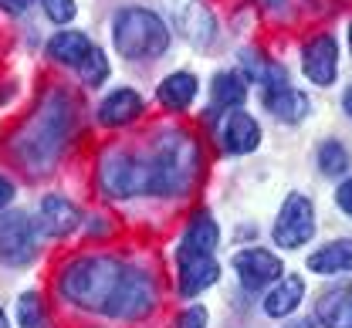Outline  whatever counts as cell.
<instances>
[{
  "mask_svg": "<svg viewBox=\"0 0 352 328\" xmlns=\"http://www.w3.org/2000/svg\"><path fill=\"white\" fill-rule=\"evenodd\" d=\"M17 325L21 328H47V312H44L41 294L28 291L17 301Z\"/></svg>",
  "mask_w": 352,
  "mask_h": 328,
  "instance_id": "cell-26",
  "label": "cell"
},
{
  "mask_svg": "<svg viewBox=\"0 0 352 328\" xmlns=\"http://www.w3.org/2000/svg\"><path fill=\"white\" fill-rule=\"evenodd\" d=\"M91 47L95 45L88 41V34H82V31H58V34L47 41V58L58 61V65H72V68H78V65L88 58Z\"/></svg>",
  "mask_w": 352,
  "mask_h": 328,
  "instance_id": "cell-22",
  "label": "cell"
},
{
  "mask_svg": "<svg viewBox=\"0 0 352 328\" xmlns=\"http://www.w3.org/2000/svg\"><path fill=\"white\" fill-rule=\"evenodd\" d=\"M349 51H352V24H349Z\"/></svg>",
  "mask_w": 352,
  "mask_h": 328,
  "instance_id": "cell-36",
  "label": "cell"
},
{
  "mask_svg": "<svg viewBox=\"0 0 352 328\" xmlns=\"http://www.w3.org/2000/svg\"><path fill=\"white\" fill-rule=\"evenodd\" d=\"M31 257H34V224L28 220V213L21 210L0 213V261L21 268Z\"/></svg>",
  "mask_w": 352,
  "mask_h": 328,
  "instance_id": "cell-8",
  "label": "cell"
},
{
  "mask_svg": "<svg viewBox=\"0 0 352 328\" xmlns=\"http://www.w3.org/2000/svg\"><path fill=\"white\" fill-rule=\"evenodd\" d=\"M176 328H207V308H200V305L186 308V312L179 315Z\"/></svg>",
  "mask_w": 352,
  "mask_h": 328,
  "instance_id": "cell-29",
  "label": "cell"
},
{
  "mask_svg": "<svg viewBox=\"0 0 352 328\" xmlns=\"http://www.w3.org/2000/svg\"><path fill=\"white\" fill-rule=\"evenodd\" d=\"M230 264H234L237 278H241V284H244V291H261V288L274 284L281 274H285L281 257H274L271 250H261V247L237 250Z\"/></svg>",
  "mask_w": 352,
  "mask_h": 328,
  "instance_id": "cell-9",
  "label": "cell"
},
{
  "mask_svg": "<svg viewBox=\"0 0 352 328\" xmlns=\"http://www.w3.org/2000/svg\"><path fill=\"white\" fill-rule=\"evenodd\" d=\"M315 234V207L305 193H288L281 210H278V220H274V244L285 247V250H295V247H305Z\"/></svg>",
  "mask_w": 352,
  "mask_h": 328,
  "instance_id": "cell-7",
  "label": "cell"
},
{
  "mask_svg": "<svg viewBox=\"0 0 352 328\" xmlns=\"http://www.w3.org/2000/svg\"><path fill=\"white\" fill-rule=\"evenodd\" d=\"M302 298H305V281L298 278V274H281L274 288L267 291V298H264V315H271V318H288L298 305H302Z\"/></svg>",
  "mask_w": 352,
  "mask_h": 328,
  "instance_id": "cell-19",
  "label": "cell"
},
{
  "mask_svg": "<svg viewBox=\"0 0 352 328\" xmlns=\"http://www.w3.org/2000/svg\"><path fill=\"white\" fill-rule=\"evenodd\" d=\"M0 328H10V322H7V315H3V308H0Z\"/></svg>",
  "mask_w": 352,
  "mask_h": 328,
  "instance_id": "cell-34",
  "label": "cell"
},
{
  "mask_svg": "<svg viewBox=\"0 0 352 328\" xmlns=\"http://www.w3.org/2000/svg\"><path fill=\"white\" fill-rule=\"evenodd\" d=\"M142 98L139 92H132V89H116V92H109L102 98V105H98V122L105 126V129H122V126H129L135 122L139 115H142Z\"/></svg>",
  "mask_w": 352,
  "mask_h": 328,
  "instance_id": "cell-15",
  "label": "cell"
},
{
  "mask_svg": "<svg viewBox=\"0 0 352 328\" xmlns=\"http://www.w3.org/2000/svg\"><path fill=\"white\" fill-rule=\"evenodd\" d=\"M197 92H200V85H197V78H193L190 71H173V75H166V78L160 82L156 98H160V105H163V108H170V112H183V108H190V105H193Z\"/></svg>",
  "mask_w": 352,
  "mask_h": 328,
  "instance_id": "cell-21",
  "label": "cell"
},
{
  "mask_svg": "<svg viewBox=\"0 0 352 328\" xmlns=\"http://www.w3.org/2000/svg\"><path fill=\"white\" fill-rule=\"evenodd\" d=\"M78 75H82V82H85L88 89L105 85V78H109V58H105L102 47H91L88 51V58L78 65Z\"/></svg>",
  "mask_w": 352,
  "mask_h": 328,
  "instance_id": "cell-27",
  "label": "cell"
},
{
  "mask_svg": "<svg viewBox=\"0 0 352 328\" xmlns=\"http://www.w3.org/2000/svg\"><path fill=\"white\" fill-rule=\"evenodd\" d=\"M200 176V142L186 129L166 132L149 152V193L183 196Z\"/></svg>",
  "mask_w": 352,
  "mask_h": 328,
  "instance_id": "cell-3",
  "label": "cell"
},
{
  "mask_svg": "<svg viewBox=\"0 0 352 328\" xmlns=\"http://www.w3.org/2000/svg\"><path fill=\"white\" fill-rule=\"evenodd\" d=\"M41 7L47 14V21H54V24H72L75 14H78L75 0H41Z\"/></svg>",
  "mask_w": 352,
  "mask_h": 328,
  "instance_id": "cell-28",
  "label": "cell"
},
{
  "mask_svg": "<svg viewBox=\"0 0 352 328\" xmlns=\"http://www.w3.org/2000/svg\"><path fill=\"white\" fill-rule=\"evenodd\" d=\"M318 169H322V176H342L349 169V149L336 139L322 142L318 145Z\"/></svg>",
  "mask_w": 352,
  "mask_h": 328,
  "instance_id": "cell-25",
  "label": "cell"
},
{
  "mask_svg": "<svg viewBox=\"0 0 352 328\" xmlns=\"http://www.w3.org/2000/svg\"><path fill=\"white\" fill-rule=\"evenodd\" d=\"M31 3H38V0H0V10H10V14H24Z\"/></svg>",
  "mask_w": 352,
  "mask_h": 328,
  "instance_id": "cell-32",
  "label": "cell"
},
{
  "mask_svg": "<svg viewBox=\"0 0 352 328\" xmlns=\"http://www.w3.org/2000/svg\"><path fill=\"white\" fill-rule=\"evenodd\" d=\"M112 41L129 61H156L170 47V27L149 7H122L112 17Z\"/></svg>",
  "mask_w": 352,
  "mask_h": 328,
  "instance_id": "cell-4",
  "label": "cell"
},
{
  "mask_svg": "<svg viewBox=\"0 0 352 328\" xmlns=\"http://www.w3.org/2000/svg\"><path fill=\"white\" fill-rule=\"evenodd\" d=\"M126 261L112 257V254H82L72 257L68 264H61L58 271V294L85 312H102L109 308L116 288L126 274Z\"/></svg>",
  "mask_w": 352,
  "mask_h": 328,
  "instance_id": "cell-2",
  "label": "cell"
},
{
  "mask_svg": "<svg viewBox=\"0 0 352 328\" xmlns=\"http://www.w3.org/2000/svg\"><path fill=\"white\" fill-rule=\"evenodd\" d=\"M217 240H220V231L214 224V217L207 210H197L186 224V231L179 237V247H176V261L183 257H207L217 250Z\"/></svg>",
  "mask_w": 352,
  "mask_h": 328,
  "instance_id": "cell-12",
  "label": "cell"
},
{
  "mask_svg": "<svg viewBox=\"0 0 352 328\" xmlns=\"http://www.w3.org/2000/svg\"><path fill=\"white\" fill-rule=\"evenodd\" d=\"M82 224V210L68 200V196H58V193H47L38 207V227L47 237H68L72 231H78Z\"/></svg>",
  "mask_w": 352,
  "mask_h": 328,
  "instance_id": "cell-13",
  "label": "cell"
},
{
  "mask_svg": "<svg viewBox=\"0 0 352 328\" xmlns=\"http://www.w3.org/2000/svg\"><path fill=\"white\" fill-rule=\"evenodd\" d=\"M311 274H352V237L332 240L308 257Z\"/></svg>",
  "mask_w": 352,
  "mask_h": 328,
  "instance_id": "cell-20",
  "label": "cell"
},
{
  "mask_svg": "<svg viewBox=\"0 0 352 328\" xmlns=\"http://www.w3.org/2000/svg\"><path fill=\"white\" fill-rule=\"evenodd\" d=\"M210 95H214V105L220 108H241L248 98V82L241 71H217L210 82Z\"/></svg>",
  "mask_w": 352,
  "mask_h": 328,
  "instance_id": "cell-24",
  "label": "cell"
},
{
  "mask_svg": "<svg viewBox=\"0 0 352 328\" xmlns=\"http://www.w3.org/2000/svg\"><path fill=\"white\" fill-rule=\"evenodd\" d=\"M315 318L325 328H352V284L329 288L315 305Z\"/></svg>",
  "mask_w": 352,
  "mask_h": 328,
  "instance_id": "cell-18",
  "label": "cell"
},
{
  "mask_svg": "<svg viewBox=\"0 0 352 328\" xmlns=\"http://www.w3.org/2000/svg\"><path fill=\"white\" fill-rule=\"evenodd\" d=\"M220 139H223V149L230 156H248V152H254L261 145V126H258L254 115L234 108V112H227V122H223Z\"/></svg>",
  "mask_w": 352,
  "mask_h": 328,
  "instance_id": "cell-14",
  "label": "cell"
},
{
  "mask_svg": "<svg viewBox=\"0 0 352 328\" xmlns=\"http://www.w3.org/2000/svg\"><path fill=\"white\" fill-rule=\"evenodd\" d=\"M68 136H72V98L65 92H51L24 122V129L10 139V152L31 173H47L51 163L61 156Z\"/></svg>",
  "mask_w": 352,
  "mask_h": 328,
  "instance_id": "cell-1",
  "label": "cell"
},
{
  "mask_svg": "<svg viewBox=\"0 0 352 328\" xmlns=\"http://www.w3.org/2000/svg\"><path fill=\"white\" fill-rule=\"evenodd\" d=\"M241 65H244V82H258L261 95L288 89V68L278 65V61H267L261 51H244L241 54Z\"/></svg>",
  "mask_w": 352,
  "mask_h": 328,
  "instance_id": "cell-16",
  "label": "cell"
},
{
  "mask_svg": "<svg viewBox=\"0 0 352 328\" xmlns=\"http://www.w3.org/2000/svg\"><path fill=\"white\" fill-rule=\"evenodd\" d=\"M302 68L311 85H336V71H339V41L332 34H318L302 47Z\"/></svg>",
  "mask_w": 352,
  "mask_h": 328,
  "instance_id": "cell-10",
  "label": "cell"
},
{
  "mask_svg": "<svg viewBox=\"0 0 352 328\" xmlns=\"http://www.w3.org/2000/svg\"><path fill=\"white\" fill-rule=\"evenodd\" d=\"M264 98V108L274 115V119H281V122H302L308 112H311V102H308L305 92H298V89H281V92H271V95H261Z\"/></svg>",
  "mask_w": 352,
  "mask_h": 328,
  "instance_id": "cell-23",
  "label": "cell"
},
{
  "mask_svg": "<svg viewBox=\"0 0 352 328\" xmlns=\"http://www.w3.org/2000/svg\"><path fill=\"white\" fill-rule=\"evenodd\" d=\"M160 301V288H156V278L142 268H126L122 281L116 288L105 315L109 318H122V322H135V318H146Z\"/></svg>",
  "mask_w": 352,
  "mask_h": 328,
  "instance_id": "cell-6",
  "label": "cell"
},
{
  "mask_svg": "<svg viewBox=\"0 0 352 328\" xmlns=\"http://www.w3.org/2000/svg\"><path fill=\"white\" fill-rule=\"evenodd\" d=\"M176 264H179V294L183 298H197L200 291H207L220 278L214 254H207V257H183Z\"/></svg>",
  "mask_w": 352,
  "mask_h": 328,
  "instance_id": "cell-17",
  "label": "cell"
},
{
  "mask_svg": "<svg viewBox=\"0 0 352 328\" xmlns=\"http://www.w3.org/2000/svg\"><path fill=\"white\" fill-rule=\"evenodd\" d=\"M342 108H346V115L352 119V85L346 89V95H342Z\"/></svg>",
  "mask_w": 352,
  "mask_h": 328,
  "instance_id": "cell-33",
  "label": "cell"
},
{
  "mask_svg": "<svg viewBox=\"0 0 352 328\" xmlns=\"http://www.w3.org/2000/svg\"><path fill=\"white\" fill-rule=\"evenodd\" d=\"M14 193H17V189H14V183H10L7 176H0V210L14 203Z\"/></svg>",
  "mask_w": 352,
  "mask_h": 328,
  "instance_id": "cell-31",
  "label": "cell"
},
{
  "mask_svg": "<svg viewBox=\"0 0 352 328\" xmlns=\"http://www.w3.org/2000/svg\"><path fill=\"white\" fill-rule=\"evenodd\" d=\"M173 21H176V31L197 47H207L214 45V34H217V21L210 14L207 3L200 0H173Z\"/></svg>",
  "mask_w": 352,
  "mask_h": 328,
  "instance_id": "cell-11",
  "label": "cell"
},
{
  "mask_svg": "<svg viewBox=\"0 0 352 328\" xmlns=\"http://www.w3.org/2000/svg\"><path fill=\"white\" fill-rule=\"evenodd\" d=\"M288 328H311V322H292Z\"/></svg>",
  "mask_w": 352,
  "mask_h": 328,
  "instance_id": "cell-35",
  "label": "cell"
},
{
  "mask_svg": "<svg viewBox=\"0 0 352 328\" xmlns=\"http://www.w3.org/2000/svg\"><path fill=\"white\" fill-rule=\"evenodd\" d=\"M336 203H339V210H346L352 213V176L346 183H339V193H336Z\"/></svg>",
  "mask_w": 352,
  "mask_h": 328,
  "instance_id": "cell-30",
  "label": "cell"
},
{
  "mask_svg": "<svg viewBox=\"0 0 352 328\" xmlns=\"http://www.w3.org/2000/svg\"><path fill=\"white\" fill-rule=\"evenodd\" d=\"M98 187L112 200L149 193V156H135L129 149H109L98 163Z\"/></svg>",
  "mask_w": 352,
  "mask_h": 328,
  "instance_id": "cell-5",
  "label": "cell"
}]
</instances>
